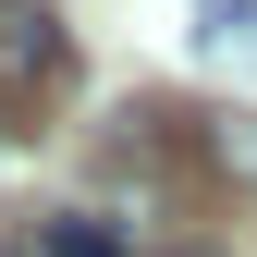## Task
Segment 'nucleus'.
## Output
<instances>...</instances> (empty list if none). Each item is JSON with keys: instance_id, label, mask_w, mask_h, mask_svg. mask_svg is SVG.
<instances>
[{"instance_id": "obj_2", "label": "nucleus", "mask_w": 257, "mask_h": 257, "mask_svg": "<svg viewBox=\"0 0 257 257\" xmlns=\"http://www.w3.org/2000/svg\"><path fill=\"white\" fill-rule=\"evenodd\" d=\"M196 49L220 61V74H257V0H208V13H196Z\"/></svg>"}, {"instance_id": "obj_4", "label": "nucleus", "mask_w": 257, "mask_h": 257, "mask_svg": "<svg viewBox=\"0 0 257 257\" xmlns=\"http://www.w3.org/2000/svg\"><path fill=\"white\" fill-rule=\"evenodd\" d=\"M208 172H220V184H257V122H245V110L208 122Z\"/></svg>"}, {"instance_id": "obj_3", "label": "nucleus", "mask_w": 257, "mask_h": 257, "mask_svg": "<svg viewBox=\"0 0 257 257\" xmlns=\"http://www.w3.org/2000/svg\"><path fill=\"white\" fill-rule=\"evenodd\" d=\"M25 257H122V220H86V208H61L25 233Z\"/></svg>"}, {"instance_id": "obj_1", "label": "nucleus", "mask_w": 257, "mask_h": 257, "mask_svg": "<svg viewBox=\"0 0 257 257\" xmlns=\"http://www.w3.org/2000/svg\"><path fill=\"white\" fill-rule=\"evenodd\" d=\"M49 74H61V13L49 0H0V86L25 98V86H49Z\"/></svg>"}]
</instances>
